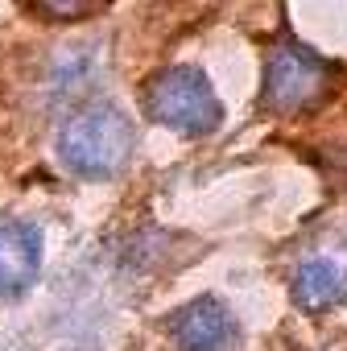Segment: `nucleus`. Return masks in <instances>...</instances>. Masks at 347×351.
<instances>
[{"instance_id":"obj_7","label":"nucleus","mask_w":347,"mask_h":351,"mask_svg":"<svg viewBox=\"0 0 347 351\" xmlns=\"http://www.w3.org/2000/svg\"><path fill=\"white\" fill-rule=\"evenodd\" d=\"M38 17L46 21H83V17H95L104 13L99 0H71V5H58V0H42V5H34Z\"/></svg>"},{"instance_id":"obj_2","label":"nucleus","mask_w":347,"mask_h":351,"mask_svg":"<svg viewBox=\"0 0 347 351\" xmlns=\"http://www.w3.org/2000/svg\"><path fill=\"white\" fill-rule=\"evenodd\" d=\"M145 112L157 124H165L174 132H187V136L211 132L219 124V116H224L215 87L195 66H165V71H157L149 79V87H145Z\"/></svg>"},{"instance_id":"obj_4","label":"nucleus","mask_w":347,"mask_h":351,"mask_svg":"<svg viewBox=\"0 0 347 351\" xmlns=\"http://www.w3.org/2000/svg\"><path fill=\"white\" fill-rule=\"evenodd\" d=\"M169 335L178 351H232L236 318L219 298H195L169 318Z\"/></svg>"},{"instance_id":"obj_5","label":"nucleus","mask_w":347,"mask_h":351,"mask_svg":"<svg viewBox=\"0 0 347 351\" xmlns=\"http://www.w3.org/2000/svg\"><path fill=\"white\" fill-rule=\"evenodd\" d=\"M42 269V232L25 219H0V298H21Z\"/></svg>"},{"instance_id":"obj_3","label":"nucleus","mask_w":347,"mask_h":351,"mask_svg":"<svg viewBox=\"0 0 347 351\" xmlns=\"http://www.w3.org/2000/svg\"><path fill=\"white\" fill-rule=\"evenodd\" d=\"M331 87V66L302 42H281L265 66V108L277 116L314 108Z\"/></svg>"},{"instance_id":"obj_1","label":"nucleus","mask_w":347,"mask_h":351,"mask_svg":"<svg viewBox=\"0 0 347 351\" xmlns=\"http://www.w3.org/2000/svg\"><path fill=\"white\" fill-rule=\"evenodd\" d=\"M132 120L120 108L95 104L71 116L58 132V157L79 178H112L132 157Z\"/></svg>"},{"instance_id":"obj_6","label":"nucleus","mask_w":347,"mask_h":351,"mask_svg":"<svg viewBox=\"0 0 347 351\" xmlns=\"http://www.w3.org/2000/svg\"><path fill=\"white\" fill-rule=\"evenodd\" d=\"M347 298V248H326L298 265L294 302L302 310H326Z\"/></svg>"}]
</instances>
